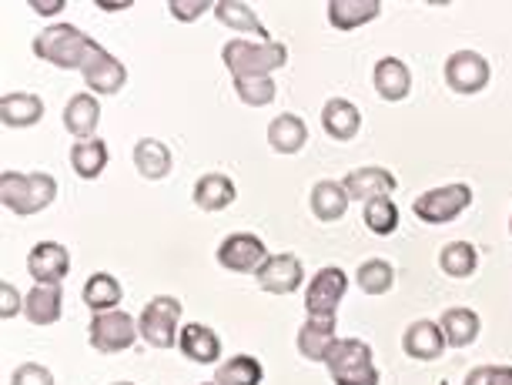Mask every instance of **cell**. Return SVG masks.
Segmentation results:
<instances>
[{
	"label": "cell",
	"mask_w": 512,
	"mask_h": 385,
	"mask_svg": "<svg viewBox=\"0 0 512 385\" xmlns=\"http://www.w3.org/2000/svg\"><path fill=\"white\" fill-rule=\"evenodd\" d=\"M345 288H349V275H345L342 268H335V265L318 268L305 292L308 319H335V308L342 305Z\"/></svg>",
	"instance_id": "8"
},
{
	"label": "cell",
	"mask_w": 512,
	"mask_h": 385,
	"mask_svg": "<svg viewBox=\"0 0 512 385\" xmlns=\"http://www.w3.org/2000/svg\"><path fill=\"white\" fill-rule=\"evenodd\" d=\"M27 272L37 285H61L71 272V255L57 242H37L27 255Z\"/></svg>",
	"instance_id": "12"
},
{
	"label": "cell",
	"mask_w": 512,
	"mask_h": 385,
	"mask_svg": "<svg viewBox=\"0 0 512 385\" xmlns=\"http://www.w3.org/2000/svg\"><path fill=\"white\" fill-rule=\"evenodd\" d=\"M349 191L342 188V181H318L312 188V211L318 221H338L349 211Z\"/></svg>",
	"instance_id": "28"
},
{
	"label": "cell",
	"mask_w": 512,
	"mask_h": 385,
	"mask_svg": "<svg viewBox=\"0 0 512 385\" xmlns=\"http://www.w3.org/2000/svg\"><path fill=\"white\" fill-rule=\"evenodd\" d=\"M201 385H215V382H201Z\"/></svg>",
	"instance_id": "44"
},
{
	"label": "cell",
	"mask_w": 512,
	"mask_h": 385,
	"mask_svg": "<svg viewBox=\"0 0 512 385\" xmlns=\"http://www.w3.org/2000/svg\"><path fill=\"white\" fill-rule=\"evenodd\" d=\"M235 91L248 108H265V104H272L275 94H278L272 77H238Z\"/></svg>",
	"instance_id": "36"
},
{
	"label": "cell",
	"mask_w": 512,
	"mask_h": 385,
	"mask_svg": "<svg viewBox=\"0 0 512 385\" xmlns=\"http://www.w3.org/2000/svg\"><path fill=\"white\" fill-rule=\"evenodd\" d=\"M446 332H442L439 322H429V319H419L412 322L409 329L402 335V349L409 359H419V362H432L439 359L442 349H446Z\"/></svg>",
	"instance_id": "15"
},
{
	"label": "cell",
	"mask_w": 512,
	"mask_h": 385,
	"mask_svg": "<svg viewBox=\"0 0 512 385\" xmlns=\"http://www.w3.org/2000/svg\"><path fill=\"white\" fill-rule=\"evenodd\" d=\"M215 17H218V24L231 27V31L255 34L258 41H272V34L265 31V24L258 21V14L251 11L248 4H238V0H218V4H215Z\"/></svg>",
	"instance_id": "27"
},
{
	"label": "cell",
	"mask_w": 512,
	"mask_h": 385,
	"mask_svg": "<svg viewBox=\"0 0 512 385\" xmlns=\"http://www.w3.org/2000/svg\"><path fill=\"white\" fill-rule=\"evenodd\" d=\"M178 349L185 352V359L198 362V365H208V362L221 359V339L208 329V325H198V322H191L181 329Z\"/></svg>",
	"instance_id": "19"
},
{
	"label": "cell",
	"mask_w": 512,
	"mask_h": 385,
	"mask_svg": "<svg viewBox=\"0 0 512 385\" xmlns=\"http://www.w3.org/2000/svg\"><path fill=\"white\" fill-rule=\"evenodd\" d=\"M71 168L84 181H94L104 168H108V144H104L101 138L74 141V148H71Z\"/></svg>",
	"instance_id": "30"
},
{
	"label": "cell",
	"mask_w": 512,
	"mask_h": 385,
	"mask_svg": "<svg viewBox=\"0 0 512 385\" xmlns=\"http://www.w3.org/2000/svg\"><path fill=\"white\" fill-rule=\"evenodd\" d=\"M134 168H138V175L148 178V181L168 178V171H171L168 144H161L158 138H141L138 144H134Z\"/></svg>",
	"instance_id": "24"
},
{
	"label": "cell",
	"mask_w": 512,
	"mask_h": 385,
	"mask_svg": "<svg viewBox=\"0 0 512 385\" xmlns=\"http://www.w3.org/2000/svg\"><path fill=\"white\" fill-rule=\"evenodd\" d=\"M258 285L272 295H292L305 282V268L298 262V255L282 252V255H268V262L255 272Z\"/></svg>",
	"instance_id": "11"
},
{
	"label": "cell",
	"mask_w": 512,
	"mask_h": 385,
	"mask_svg": "<svg viewBox=\"0 0 512 385\" xmlns=\"http://www.w3.org/2000/svg\"><path fill=\"white\" fill-rule=\"evenodd\" d=\"M221 57L235 81L238 77H272V71L285 67L288 47L278 41H228Z\"/></svg>",
	"instance_id": "3"
},
{
	"label": "cell",
	"mask_w": 512,
	"mask_h": 385,
	"mask_svg": "<svg viewBox=\"0 0 512 385\" xmlns=\"http://www.w3.org/2000/svg\"><path fill=\"white\" fill-rule=\"evenodd\" d=\"M11 385H54V375H51V369H44V365L24 362V365H17V369H14Z\"/></svg>",
	"instance_id": "38"
},
{
	"label": "cell",
	"mask_w": 512,
	"mask_h": 385,
	"mask_svg": "<svg viewBox=\"0 0 512 385\" xmlns=\"http://www.w3.org/2000/svg\"><path fill=\"white\" fill-rule=\"evenodd\" d=\"M308 141V128L298 114H278V118L268 124V144L278 154H295L302 151V144Z\"/></svg>",
	"instance_id": "26"
},
{
	"label": "cell",
	"mask_w": 512,
	"mask_h": 385,
	"mask_svg": "<svg viewBox=\"0 0 512 385\" xmlns=\"http://www.w3.org/2000/svg\"><path fill=\"white\" fill-rule=\"evenodd\" d=\"M44 118V101L37 94H24V91H14V94H4L0 101V121L7 128H31Z\"/></svg>",
	"instance_id": "23"
},
{
	"label": "cell",
	"mask_w": 512,
	"mask_h": 385,
	"mask_svg": "<svg viewBox=\"0 0 512 385\" xmlns=\"http://www.w3.org/2000/svg\"><path fill=\"white\" fill-rule=\"evenodd\" d=\"M439 325H442V332H446V342L452 349H466L479 335V315L472 312V308H449Z\"/></svg>",
	"instance_id": "32"
},
{
	"label": "cell",
	"mask_w": 512,
	"mask_h": 385,
	"mask_svg": "<svg viewBox=\"0 0 512 385\" xmlns=\"http://www.w3.org/2000/svg\"><path fill=\"white\" fill-rule=\"evenodd\" d=\"M328 372L335 385H379V369L372 362V349L362 339H338L328 352Z\"/></svg>",
	"instance_id": "4"
},
{
	"label": "cell",
	"mask_w": 512,
	"mask_h": 385,
	"mask_svg": "<svg viewBox=\"0 0 512 385\" xmlns=\"http://www.w3.org/2000/svg\"><path fill=\"white\" fill-rule=\"evenodd\" d=\"M138 322L131 319L128 312H121V308H114V312H98L91 319V329H88V339L98 352H124L131 349L134 342H138Z\"/></svg>",
	"instance_id": "7"
},
{
	"label": "cell",
	"mask_w": 512,
	"mask_h": 385,
	"mask_svg": "<svg viewBox=\"0 0 512 385\" xmlns=\"http://www.w3.org/2000/svg\"><path fill=\"white\" fill-rule=\"evenodd\" d=\"M335 342V319H308L298 329V352L312 362H325Z\"/></svg>",
	"instance_id": "21"
},
{
	"label": "cell",
	"mask_w": 512,
	"mask_h": 385,
	"mask_svg": "<svg viewBox=\"0 0 512 385\" xmlns=\"http://www.w3.org/2000/svg\"><path fill=\"white\" fill-rule=\"evenodd\" d=\"M509 231H512V218H509Z\"/></svg>",
	"instance_id": "45"
},
{
	"label": "cell",
	"mask_w": 512,
	"mask_h": 385,
	"mask_svg": "<svg viewBox=\"0 0 512 385\" xmlns=\"http://www.w3.org/2000/svg\"><path fill=\"white\" fill-rule=\"evenodd\" d=\"M322 128L328 138H335V141H352L355 134H359L362 128V114L359 108H355L352 101H345V98H332L322 108Z\"/></svg>",
	"instance_id": "20"
},
{
	"label": "cell",
	"mask_w": 512,
	"mask_h": 385,
	"mask_svg": "<svg viewBox=\"0 0 512 385\" xmlns=\"http://www.w3.org/2000/svg\"><path fill=\"white\" fill-rule=\"evenodd\" d=\"M57 198V181L44 171L21 175V171H4L0 175V201L14 215H37Z\"/></svg>",
	"instance_id": "2"
},
{
	"label": "cell",
	"mask_w": 512,
	"mask_h": 385,
	"mask_svg": "<svg viewBox=\"0 0 512 385\" xmlns=\"http://www.w3.org/2000/svg\"><path fill=\"white\" fill-rule=\"evenodd\" d=\"M17 312H24L21 292H17L11 282H4L0 285V315H4V319H14Z\"/></svg>",
	"instance_id": "40"
},
{
	"label": "cell",
	"mask_w": 512,
	"mask_h": 385,
	"mask_svg": "<svg viewBox=\"0 0 512 385\" xmlns=\"http://www.w3.org/2000/svg\"><path fill=\"white\" fill-rule=\"evenodd\" d=\"M121 295H124L121 282L114 275H108V272H94L88 278V285H84V302H88V308L94 315L114 312V308L121 305Z\"/></svg>",
	"instance_id": "29"
},
{
	"label": "cell",
	"mask_w": 512,
	"mask_h": 385,
	"mask_svg": "<svg viewBox=\"0 0 512 385\" xmlns=\"http://www.w3.org/2000/svg\"><path fill=\"white\" fill-rule=\"evenodd\" d=\"M476 265H479V252H476V245H469V242H449L439 252V268L449 278H469L476 272Z\"/></svg>",
	"instance_id": "33"
},
{
	"label": "cell",
	"mask_w": 512,
	"mask_h": 385,
	"mask_svg": "<svg viewBox=\"0 0 512 385\" xmlns=\"http://www.w3.org/2000/svg\"><path fill=\"white\" fill-rule=\"evenodd\" d=\"M181 302L171 295H154L148 305H144L141 319H138V329H141V339L151 345V349H171L178 345V335H181Z\"/></svg>",
	"instance_id": "5"
},
{
	"label": "cell",
	"mask_w": 512,
	"mask_h": 385,
	"mask_svg": "<svg viewBox=\"0 0 512 385\" xmlns=\"http://www.w3.org/2000/svg\"><path fill=\"white\" fill-rule=\"evenodd\" d=\"M355 285H359L365 295H385L395 285V272L389 262L372 258V262H365L359 272H355Z\"/></svg>",
	"instance_id": "35"
},
{
	"label": "cell",
	"mask_w": 512,
	"mask_h": 385,
	"mask_svg": "<svg viewBox=\"0 0 512 385\" xmlns=\"http://www.w3.org/2000/svg\"><path fill=\"white\" fill-rule=\"evenodd\" d=\"M466 385H512L509 365H479L466 375Z\"/></svg>",
	"instance_id": "37"
},
{
	"label": "cell",
	"mask_w": 512,
	"mask_h": 385,
	"mask_svg": "<svg viewBox=\"0 0 512 385\" xmlns=\"http://www.w3.org/2000/svg\"><path fill=\"white\" fill-rule=\"evenodd\" d=\"M101 7L104 11H124V7H131V4H111V0H101Z\"/></svg>",
	"instance_id": "42"
},
{
	"label": "cell",
	"mask_w": 512,
	"mask_h": 385,
	"mask_svg": "<svg viewBox=\"0 0 512 385\" xmlns=\"http://www.w3.org/2000/svg\"><path fill=\"white\" fill-rule=\"evenodd\" d=\"M492 67L476 51H456L446 61V84L456 94H479L489 84Z\"/></svg>",
	"instance_id": "9"
},
{
	"label": "cell",
	"mask_w": 512,
	"mask_h": 385,
	"mask_svg": "<svg viewBox=\"0 0 512 385\" xmlns=\"http://www.w3.org/2000/svg\"><path fill=\"white\" fill-rule=\"evenodd\" d=\"M365 225H369L372 235H392L399 228V208H395L392 198H372L365 201V211H362Z\"/></svg>",
	"instance_id": "34"
},
{
	"label": "cell",
	"mask_w": 512,
	"mask_h": 385,
	"mask_svg": "<svg viewBox=\"0 0 512 385\" xmlns=\"http://www.w3.org/2000/svg\"><path fill=\"white\" fill-rule=\"evenodd\" d=\"M111 385H134V382H111Z\"/></svg>",
	"instance_id": "43"
},
{
	"label": "cell",
	"mask_w": 512,
	"mask_h": 385,
	"mask_svg": "<svg viewBox=\"0 0 512 385\" xmlns=\"http://www.w3.org/2000/svg\"><path fill=\"white\" fill-rule=\"evenodd\" d=\"M31 7H34L37 14L51 17V14H61L64 11V0H31Z\"/></svg>",
	"instance_id": "41"
},
{
	"label": "cell",
	"mask_w": 512,
	"mask_h": 385,
	"mask_svg": "<svg viewBox=\"0 0 512 385\" xmlns=\"http://www.w3.org/2000/svg\"><path fill=\"white\" fill-rule=\"evenodd\" d=\"M265 262H268L265 242L258 235H248V231L228 235L218 245V265L228 268V272H258Z\"/></svg>",
	"instance_id": "10"
},
{
	"label": "cell",
	"mask_w": 512,
	"mask_h": 385,
	"mask_svg": "<svg viewBox=\"0 0 512 385\" xmlns=\"http://www.w3.org/2000/svg\"><path fill=\"white\" fill-rule=\"evenodd\" d=\"M262 379L265 369L255 355H231L215 372V385H262Z\"/></svg>",
	"instance_id": "31"
},
{
	"label": "cell",
	"mask_w": 512,
	"mask_h": 385,
	"mask_svg": "<svg viewBox=\"0 0 512 385\" xmlns=\"http://www.w3.org/2000/svg\"><path fill=\"white\" fill-rule=\"evenodd\" d=\"M168 11L178 17V21H198L205 11H215V4H208V0H171Z\"/></svg>",
	"instance_id": "39"
},
{
	"label": "cell",
	"mask_w": 512,
	"mask_h": 385,
	"mask_svg": "<svg viewBox=\"0 0 512 385\" xmlns=\"http://www.w3.org/2000/svg\"><path fill=\"white\" fill-rule=\"evenodd\" d=\"M439 385H449V382H439Z\"/></svg>",
	"instance_id": "46"
},
{
	"label": "cell",
	"mask_w": 512,
	"mask_h": 385,
	"mask_svg": "<svg viewBox=\"0 0 512 385\" xmlns=\"http://www.w3.org/2000/svg\"><path fill=\"white\" fill-rule=\"evenodd\" d=\"M101 121V104L94 94H74L64 108V128L74 134L77 141H91Z\"/></svg>",
	"instance_id": "16"
},
{
	"label": "cell",
	"mask_w": 512,
	"mask_h": 385,
	"mask_svg": "<svg viewBox=\"0 0 512 385\" xmlns=\"http://www.w3.org/2000/svg\"><path fill=\"white\" fill-rule=\"evenodd\" d=\"M382 14V0H332L328 4V21L338 31H355V27L375 21Z\"/></svg>",
	"instance_id": "22"
},
{
	"label": "cell",
	"mask_w": 512,
	"mask_h": 385,
	"mask_svg": "<svg viewBox=\"0 0 512 385\" xmlns=\"http://www.w3.org/2000/svg\"><path fill=\"white\" fill-rule=\"evenodd\" d=\"M372 84H375V91L382 94V101H402V98H409L412 74L399 57H382L372 71Z\"/></svg>",
	"instance_id": "18"
},
{
	"label": "cell",
	"mask_w": 512,
	"mask_h": 385,
	"mask_svg": "<svg viewBox=\"0 0 512 385\" xmlns=\"http://www.w3.org/2000/svg\"><path fill=\"white\" fill-rule=\"evenodd\" d=\"M64 312L61 285H34L24 298V315L31 325H54Z\"/></svg>",
	"instance_id": "17"
},
{
	"label": "cell",
	"mask_w": 512,
	"mask_h": 385,
	"mask_svg": "<svg viewBox=\"0 0 512 385\" xmlns=\"http://www.w3.org/2000/svg\"><path fill=\"white\" fill-rule=\"evenodd\" d=\"M469 205H472L469 185H442V188H432L415 198L412 211H415V218L425 221V225H446V221L459 218Z\"/></svg>",
	"instance_id": "6"
},
{
	"label": "cell",
	"mask_w": 512,
	"mask_h": 385,
	"mask_svg": "<svg viewBox=\"0 0 512 385\" xmlns=\"http://www.w3.org/2000/svg\"><path fill=\"white\" fill-rule=\"evenodd\" d=\"M342 188L349 191L352 201H372V198H389L395 188H399V181L389 168H355L349 175L342 178Z\"/></svg>",
	"instance_id": "14"
},
{
	"label": "cell",
	"mask_w": 512,
	"mask_h": 385,
	"mask_svg": "<svg viewBox=\"0 0 512 385\" xmlns=\"http://www.w3.org/2000/svg\"><path fill=\"white\" fill-rule=\"evenodd\" d=\"M235 181L228 175H218V171H211V175H201L198 185H195V205L201 211H225L231 201H235Z\"/></svg>",
	"instance_id": "25"
},
{
	"label": "cell",
	"mask_w": 512,
	"mask_h": 385,
	"mask_svg": "<svg viewBox=\"0 0 512 385\" xmlns=\"http://www.w3.org/2000/svg\"><path fill=\"white\" fill-rule=\"evenodd\" d=\"M98 41L77 31L74 24H51L34 37V54L41 61L61 67V71H84V64L91 61V54L98 51Z\"/></svg>",
	"instance_id": "1"
},
{
	"label": "cell",
	"mask_w": 512,
	"mask_h": 385,
	"mask_svg": "<svg viewBox=\"0 0 512 385\" xmlns=\"http://www.w3.org/2000/svg\"><path fill=\"white\" fill-rule=\"evenodd\" d=\"M81 74L94 94H118L124 88V81H128V67L111 51H104V47H98V51L91 54V61L84 64Z\"/></svg>",
	"instance_id": "13"
}]
</instances>
